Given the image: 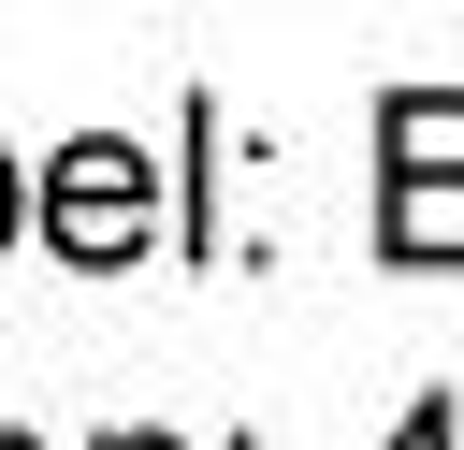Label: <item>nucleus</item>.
<instances>
[{
	"label": "nucleus",
	"mask_w": 464,
	"mask_h": 450,
	"mask_svg": "<svg viewBox=\"0 0 464 450\" xmlns=\"http://www.w3.org/2000/svg\"><path fill=\"white\" fill-rule=\"evenodd\" d=\"M464 87H392L377 102V247L392 261H464Z\"/></svg>",
	"instance_id": "f257e3e1"
},
{
	"label": "nucleus",
	"mask_w": 464,
	"mask_h": 450,
	"mask_svg": "<svg viewBox=\"0 0 464 450\" xmlns=\"http://www.w3.org/2000/svg\"><path fill=\"white\" fill-rule=\"evenodd\" d=\"M145 232H160V160H145L130 131L58 145V174H44V247H58V261H130Z\"/></svg>",
	"instance_id": "f03ea898"
},
{
	"label": "nucleus",
	"mask_w": 464,
	"mask_h": 450,
	"mask_svg": "<svg viewBox=\"0 0 464 450\" xmlns=\"http://www.w3.org/2000/svg\"><path fill=\"white\" fill-rule=\"evenodd\" d=\"M450 435H464V421H450V392H420V406L392 421V450H450Z\"/></svg>",
	"instance_id": "7ed1b4c3"
},
{
	"label": "nucleus",
	"mask_w": 464,
	"mask_h": 450,
	"mask_svg": "<svg viewBox=\"0 0 464 450\" xmlns=\"http://www.w3.org/2000/svg\"><path fill=\"white\" fill-rule=\"evenodd\" d=\"M14 232H29V174L0 160V247H14Z\"/></svg>",
	"instance_id": "20e7f679"
},
{
	"label": "nucleus",
	"mask_w": 464,
	"mask_h": 450,
	"mask_svg": "<svg viewBox=\"0 0 464 450\" xmlns=\"http://www.w3.org/2000/svg\"><path fill=\"white\" fill-rule=\"evenodd\" d=\"M102 450H174V435H102Z\"/></svg>",
	"instance_id": "39448f33"
},
{
	"label": "nucleus",
	"mask_w": 464,
	"mask_h": 450,
	"mask_svg": "<svg viewBox=\"0 0 464 450\" xmlns=\"http://www.w3.org/2000/svg\"><path fill=\"white\" fill-rule=\"evenodd\" d=\"M0 450H29V435H0Z\"/></svg>",
	"instance_id": "423d86ee"
}]
</instances>
